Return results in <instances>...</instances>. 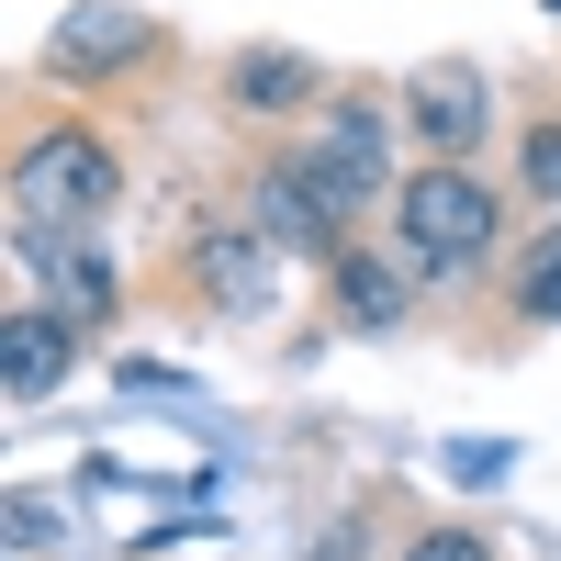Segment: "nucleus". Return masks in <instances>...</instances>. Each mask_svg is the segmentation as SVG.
Listing matches in <instances>:
<instances>
[{
  "label": "nucleus",
  "mask_w": 561,
  "mask_h": 561,
  "mask_svg": "<svg viewBox=\"0 0 561 561\" xmlns=\"http://www.w3.org/2000/svg\"><path fill=\"white\" fill-rule=\"evenodd\" d=\"M404 113H415V135H427L438 158H460V147L483 135V79H472V68H415V79H404Z\"/></svg>",
  "instance_id": "nucleus-8"
},
{
  "label": "nucleus",
  "mask_w": 561,
  "mask_h": 561,
  "mask_svg": "<svg viewBox=\"0 0 561 561\" xmlns=\"http://www.w3.org/2000/svg\"><path fill=\"white\" fill-rule=\"evenodd\" d=\"M203 293L225 304V314H259L280 280H270V237H214L203 248Z\"/></svg>",
  "instance_id": "nucleus-9"
},
{
  "label": "nucleus",
  "mask_w": 561,
  "mask_h": 561,
  "mask_svg": "<svg viewBox=\"0 0 561 561\" xmlns=\"http://www.w3.org/2000/svg\"><path fill=\"white\" fill-rule=\"evenodd\" d=\"M102 203H113V147H102V135L57 124V135L23 147V169H12V225H23V237H79Z\"/></svg>",
  "instance_id": "nucleus-1"
},
{
  "label": "nucleus",
  "mask_w": 561,
  "mask_h": 561,
  "mask_svg": "<svg viewBox=\"0 0 561 561\" xmlns=\"http://www.w3.org/2000/svg\"><path fill=\"white\" fill-rule=\"evenodd\" d=\"M237 102L248 113H293V102H314V68L293 57V45H248L237 57Z\"/></svg>",
  "instance_id": "nucleus-10"
},
{
  "label": "nucleus",
  "mask_w": 561,
  "mask_h": 561,
  "mask_svg": "<svg viewBox=\"0 0 561 561\" xmlns=\"http://www.w3.org/2000/svg\"><path fill=\"white\" fill-rule=\"evenodd\" d=\"M68 337H79V325H68L57 304H12V314H0V382H12L23 404H34V393H57Z\"/></svg>",
  "instance_id": "nucleus-7"
},
{
  "label": "nucleus",
  "mask_w": 561,
  "mask_h": 561,
  "mask_svg": "<svg viewBox=\"0 0 561 561\" xmlns=\"http://www.w3.org/2000/svg\"><path fill=\"white\" fill-rule=\"evenodd\" d=\"M517 304H528V314H550V325H561V225H550V237H539V248H528V270H517Z\"/></svg>",
  "instance_id": "nucleus-12"
},
{
  "label": "nucleus",
  "mask_w": 561,
  "mask_h": 561,
  "mask_svg": "<svg viewBox=\"0 0 561 561\" xmlns=\"http://www.w3.org/2000/svg\"><path fill=\"white\" fill-rule=\"evenodd\" d=\"M404 561H494V550H483V539H472V528H427V539H415V550H404Z\"/></svg>",
  "instance_id": "nucleus-14"
},
{
  "label": "nucleus",
  "mask_w": 561,
  "mask_h": 561,
  "mask_svg": "<svg viewBox=\"0 0 561 561\" xmlns=\"http://www.w3.org/2000/svg\"><path fill=\"white\" fill-rule=\"evenodd\" d=\"M393 225H404V259L427 270V280H449V270H472L494 248V192L460 158H438V169H415L404 192H393Z\"/></svg>",
  "instance_id": "nucleus-2"
},
{
  "label": "nucleus",
  "mask_w": 561,
  "mask_h": 561,
  "mask_svg": "<svg viewBox=\"0 0 561 561\" xmlns=\"http://www.w3.org/2000/svg\"><path fill=\"white\" fill-rule=\"evenodd\" d=\"M68 79H124V68H147L158 57V23L147 12H124V0H79V12L57 23V45H45Z\"/></svg>",
  "instance_id": "nucleus-4"
},
{
  "label": "nucleus",
  "mask_w": 561,
  "mask_h": 561,
  "mask_svg": "<svg viewBox=\"0 0 561 561\" xmlns=\"http://www.w3.org/2000/svg\"><path fill=\"white\" fill-rule=\"evenodd\" d=\"M259 237L270 248H304V259H337V237H348V214L314 192V180L280 158V169H259Z\"/></svg>",
  "instance_id": "nucleus-5"
},
{
  "label": "nucleus",
  "mask_w": 561,
  "mask_h": 561,
  "mask_svg": "<svg viewBox=\"0 0 561 561\" xmlns=\"http://www.w3.org/2000/svg\"><path fill=\"white\" fill-rule=\"evenodd\" d=\"M293 169H304L337 214H359L370 192H382V113H370V102H337V113H325V135H314Z\"/></svg>",
  "instance_id": "nucleus-3"
},
{
  "label": "nucleus",
  "mask_w": 561,
  "mask_h": 561,
  "mask_svg": "<svg viewBox=\"0 0 561 561\" xmlns=\"http://www.w3.org/2000/svg\"><path fill=\"white\" fill-rule=\"evenodd\" d=\"M23 270H34V304H57L68 325H102V314H113L102 248H79V237H23Z\"/></svg>",
  "instance_id": "nucleus-6"
},
{
  "label": "nucleus",
  "mask_w": 561,
  "mask_h": 561,
  "mask_svg": "<svg viewBox=\"0 0 561 561\" xmlns=\"http://www.w3.org/2000/svg\"><path fill=\"white\" fill-rule=\"evenodd\" d=\"M337 304H348V325H393V314H404V280H393L382 259L348 248V259H337Z\"/></svg>",
  "instance_id": "nucleus-11"
},
{
  "label": "nucleus",
  "mask_w": 561,
  "mask_h": 561,
  "mask_svg": "<svg viewBox=\"0 0 561 561\" xmlns=\"http://www.w3.org/2000/svg\"><path fill=\"white\" fill-rule=\"evenodd\" d=\"M528 192L561 203V124H528Z\"/></svg>",
  "instance_id": "nucleus-13"
}]
</instances>
